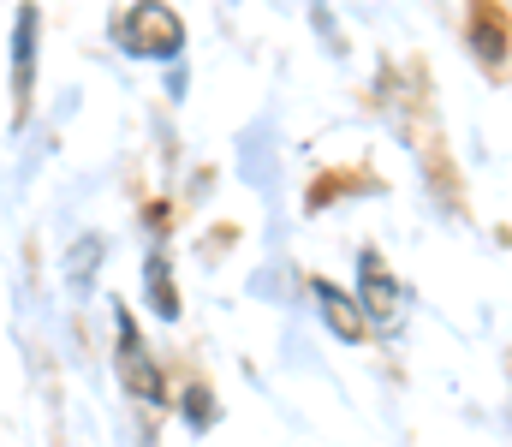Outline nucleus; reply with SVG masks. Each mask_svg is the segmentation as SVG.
<instances>
[{"label": "nucleus", "mask_w": 512, "mask_h": 447, "mask_svg": "<svg viewBox=\"0 0 512 447\" xmlns=\"http://www.w3.org/2000/svg\"><path fill=\"white\" fill-rule=\"evenodd\" d=\"M114 42L126 54H137V60H173L185 48V24L167 6H126L114 18Z\"/></svg>", "instance_id": "nucleus-1"}, {"label": "nucleus", "mask_w": 512, "mask_h": 447, "mask_svg": "<svg viewBox=\"0 0 512 447\" xmlns=\"http://www.w3.org/2000/svg\"><path fill=\"white\" fill-rule=\"evenodd\" d=\"M114 322H120V346H114V370H120V382L131 388V400H161V370H155V358H149V346H143L131 310L114 304Z\"/></svg>", "instance_id": "nucleus-2"}, {"label": "nucleus", "mask_w": 512, "mask_h": 447, "mask_svg": "<svg viewBox=\"0 0 512 447\" xmlns=\"http://www.w3.org/2000/svg\"><path fill=\"white\" fill-rule=\"evenodd\" d=\"M358 316H364V328L370 322H382V328H393V316H399V281H393V269L382 263V251H364L358 257Z\"/></svg>", "instance_id": "nucleus-3"}, {"label": "nucleus", "mask_w": 512, "mask_h": 447, "mask_svg": "<svg viewBox=\"0 0 512 447\" xmlns=\"http://www.w3.org/2000/svg\"><path fill=\"white\" fill-rule=\"evenodd\" d=\"M30 78H36V6L18 12V42H12V102H18V114L30 102Z\"/></svg>", "instance_id": "nucleus-4"}, {"label": "nucleus", "mask_w": 512, "mask_h": 447, "mask_svg": "<svg viewBox=\"0 0 512 447\" xmlns=\"http://www.w3.org/2000/svg\"><path fill=\"white\" fill-rule=\"evenodd\" d=\"M143 293H149V310L161 322L179 316V293H173V269H167V251H149L143 257Z\"/></svg>", "instance_id": "nucleus-5"}, {"label": "nucleus", "mask_w": 512, "mask_h": 447, "mask_svg": "<svg viewBox=\"0 0 512 447\" xmlns=\"http://www.w3.org/2000/svg\"><path fill=\"white\" fill-rule=\"evenodd\" d=\"M310 293H316L322 316H328V328H334L340 340H364V316H358V304L340 293V287H328V281H310Z\"/></svg>", "instance_id": "nucleus-6"}, {"label": "nucleus", "mask_w": 512, "mask_h": 447, "mask_svg": "<svg viewBox=\"0 0 512 447\" xmlns=\"http://www.w3.org/2000/svg\"><path fill=\"white\" fill-rule=\"evenodd\" d=\"M185 418H191V424H209V418H215V400H209V394H191V400H185Z\"/></svg>", "instance_id": "nucleus-7"}]
</instances>
